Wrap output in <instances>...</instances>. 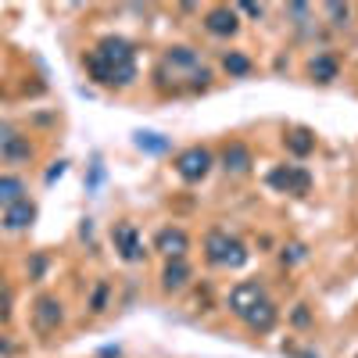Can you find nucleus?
<instances>
[{"label": "nucleus", "mask_w": 358, "mask_h": 358, "mask_svg": "<svg viewBox=\"0 0 358 358\" xmlns=\"http://www.w3.org/2000/svg\"><path fill=\"white\" fill-rule=\"evenodd\" d=\"M86 72L104 86H129L136 79V54L122 36H104L86 57Z\"/></svg>", "instance_id": "nucleus-1"}, {"label": "nucleus", "mask_w": 358, "mask_h": 358, "mask_svg": "<svg viewBox=\"0 0 358 358\" xmlns=\"http://www.w3.org/2000/svg\"><path fill=\"white\" fill-rule=\"evenodd\" d=\"M204 255H208L212 265H226V268H241L248 262L244 244L236 241V236H229L226 229H212L204 236Z\"/></svg>", "instance_id": "nucleus-2"}, {"label": "nucleus", "mask_w": 358, "mask_h": 358, "mask_svg": "<svg viewBox=\"0 0 358 358\" xmlns=\"http://www.w3.org/2000/svg\"><path fill=\"white\" fill-rule=\"evenodd\" d=\"M176 172L183 176L187 183H201V179L212 172V151H208V147H187V151L176 158Z\"/></svg>", "instance_id": "nucleus-3"}, {"label": "nucleus", "mask_w": 358, "mask_h": 358, "mask_svg": "<svg viewBox=\"0 0 358 358\" xmlns=\"http://www.w3.org/2000/svg\"><path fill=\"white\" fill-rule=\"evenodd\" d=\"M265 301V287L258 283V280H248V283H236L233 290H229V312L233 315H248L255 305H262Z\"/></svg>", "instance_id": "nucleus-4"}, {"label": "nucleus", "mask_w": 358, "mask_h": 358, "mask_svg": "<svg viewBox=\"0 0 358 358\" xmlns=\"http://www.w3.org/2000/svg\"><path fill=\"white\" fill-rule=\"evenodd\" d=\"M268 183H273L276 190H283V194H308L312 176L305 169H297V165H283L276 172H268Z\"/></svg>", "instance_id": "nucleus-5"}, {"label": "nucleus", "mask_w": 358, "mask_h": 358, "mask_svg": "<svg viewBox=\"0 0 358 358\" xmlns=\"http://www.w3.org/2000/svg\"><path fill=\"white\" fill-rule=\"evenodd\" d=\"M155 248L172 262V258H183L187 255V248H190V236L179 229V226H165L158 236H155Z\"/></svg>", "instance_id": "nucleus-6"}, {"label": "nucleus", "mask_w": 358, "mask_h": 358, "mask_svg": "<svg viewBox=\"0 0 358 358\" xmlns=\"http://www.w3.org/2000/svg\"><path fill=\"white\" fill-rule=\"evenodd\" d=\"M204 29L212 36H233L236 29H241V18H236L233 8H212L204 15Z\"/></svg>", "instance_id": "nucleus-7"}, {"label": "nucleus", "mask_w": 358, "mask_h": 358, "mask_svg": "<svg viewBox=\"0 0 358 358\" xmlns=\"http://www.w3.org/2000/svg\"><path fill=\"white\" fill-rule=\"evenodd\" d=\"M111 241H115V248H118V251H122V258H126V262H140V258H143V244H140V236H136V229H133L129 222L115 226Z\"/></svg>", "instance_id": "nucleus-8"}, {"label": "nucleus", "mask_w": 358, "mask_h": 358, "mask_svg": "<svg viewBox=\"0 0 358 358\" xmlns=\"http://www.w3.org/2000/svg\"><path fill=\"white\" fill-rule=\"evenodd\" d=\"M29 155H33V151H29L25 136H18L11 126L0 122V158H4V162H22V158H29Z\"/></svg>", "instance_id": "nucleus-9"}, {"label": "nucleus", "mask_w": 358, "mask_h": 358, "mask_svg": "<svg viewBox=\"0 0 358 358\" xmlns=\"http://www.w3.org/2000/svg\"><path fill=\"white\" fill-rule=\"evenodd\" d=\"M62 319H65L62 301H57V297H40V301H36V326H40V330H43V334L57 330V326H62Z\"/></svg>", "instance_id": "nucleus-10"}, {"label": "nucleus", "mask_w": 358, "mask_h": 358, "mask_svg": "<svg viewBox=\"0 0 358 358\" xmlns=\"http://www.w3.org/2000/svg\"><path fill=\"white\" fill-rule=\"evenodd\" d=\"M276 315H280V312H276V305H273V301H268V297H265L262 305H255V308H251V312L244 315V322L251 326L255 334H268V330H273V326H276Z\"/></svg>", "instance_id": "nucleus-11"}, {"label": "nucleus", "mask_w": 358, "mask_h": 358, "mask_svg": "<svg viewBox=\"0 0 358 358\" xmlns=\"http://www.w3.org/2000/svg\"><path fill=\"white\" fill-rule=\"evenodd\" d=\"M222 169L226 172H236V176H244L248 169H251V151H248V147L244 143H226L222 147Z\"/></svg>", "instance_id": "nucleus-12"}, {"label": "nucleus", "mask_w": 358, "mask_h": 358, "mask_svg": "<svg viewBox=\"0 0 358 358\" xmlns=\"http://www.w3.org/2000/svg\"><path fill=\"white\" fill-rule=\"evenodd\" d=\"M33 219H36V204L29 197H22L18 204L4 208V226L8 229H25V226H33Z\"/></svg>", "instance_id": "nucleus-13"}, {"label": "nucleus", "mask_w": 358, "mask_h": 358, "mask_svg": "<svg viewBox=\"0 0 358 358\" xmlns=\"http://www.w3.org/2000/svg\"><path fill=\"white\" fill-rule=\"evenodd\" d=\"M190 283V265L183 262V258H172L169 265H165V273H162V287L169 290V294H176V290H183Z\"/></svg>", "instance_id": "nucleus-14"}, {"label": "nucleus", "mask_w": 358, "mask_h": 358, "mask_svg": "<svg viewBox=\"0 0 358 358\" xmlns=\"http://www.w3.org/2000/svg\"><path fill=\"white\" fill-rule=\"evenodd\" d=\"M337 57L334 54H315L312 62H308V76L315 79V83H334L337 79Z\"/></svg>", "instance_id": "nucleus-15"}, {"label": "nucleus", "mask_w": 358, "mask_h": 358, "mask_svg": "<svg viewBox=\"0 0 358 358\" xmlns=\"http://www.w3.org/2000/svg\"><path fill=\"white\" fill-rule=\"evenodd\" d=\"M25 197V183L18 176H0V208H11Z\"/></svg>", "instance_id": "nucleus-16"}, {"label": "nucleus", "mask_w": 358, "mask_h": 358, "mask_svg": "<svg viewBox=\"0 0 358 358\" xmlns=\"http://www.w3.org/2000/svg\"><path fill=\"white\" fill-rule=\"evenodd\" d=\"M287 147H290L294 155H301V158H305V155H312V147H315V136H312L308 129H294V133L287 136Z\"/></svg>", "instance_id": "nucleus-17"}, {"label": "nucleus", "mask_w": 358, "mask_h": 358, "mask_svg": "<svg viewBox=\"0 0 358 358\" xmlns=\"http://www.w3.org/2000/svg\"><path fill=\"white\" fill-rule=\"evenodd\" d=\"M222 65H226L229 76H248V72H251V57L241 54V50H229V54L222 57Z\"/></svg>", "instance_id": "nucleus-18"}, {"label": "nucleus", "mask_w": 358, "mask_h": 358, "mask_svg": "<svg viewBox=\"0 0 358 358\" xmlns=\"http://www.w3.org/2000/svg\"><path fill=\"white\" fill-rule=\"evenodd\" d=\"M11 319V290L0 283V322H8Z\"/></svg>", "instance_id": "nucleus-19"}, {"label": "nucleus", "mask_w": 358, "mask_h": 358, "mask_svg": "<svg viewBox=\"0 0 358 358\" xmlns=\"http://www.w3.org/2000/svg\"><path fill=\"white\" fill-rule=\"evenodd\" d=\"M104 297H108V283H101V287H97V294H94V312H101V308H104Z\"/></svg>", "instance_id": "nucleus-20"}]
</instances>
